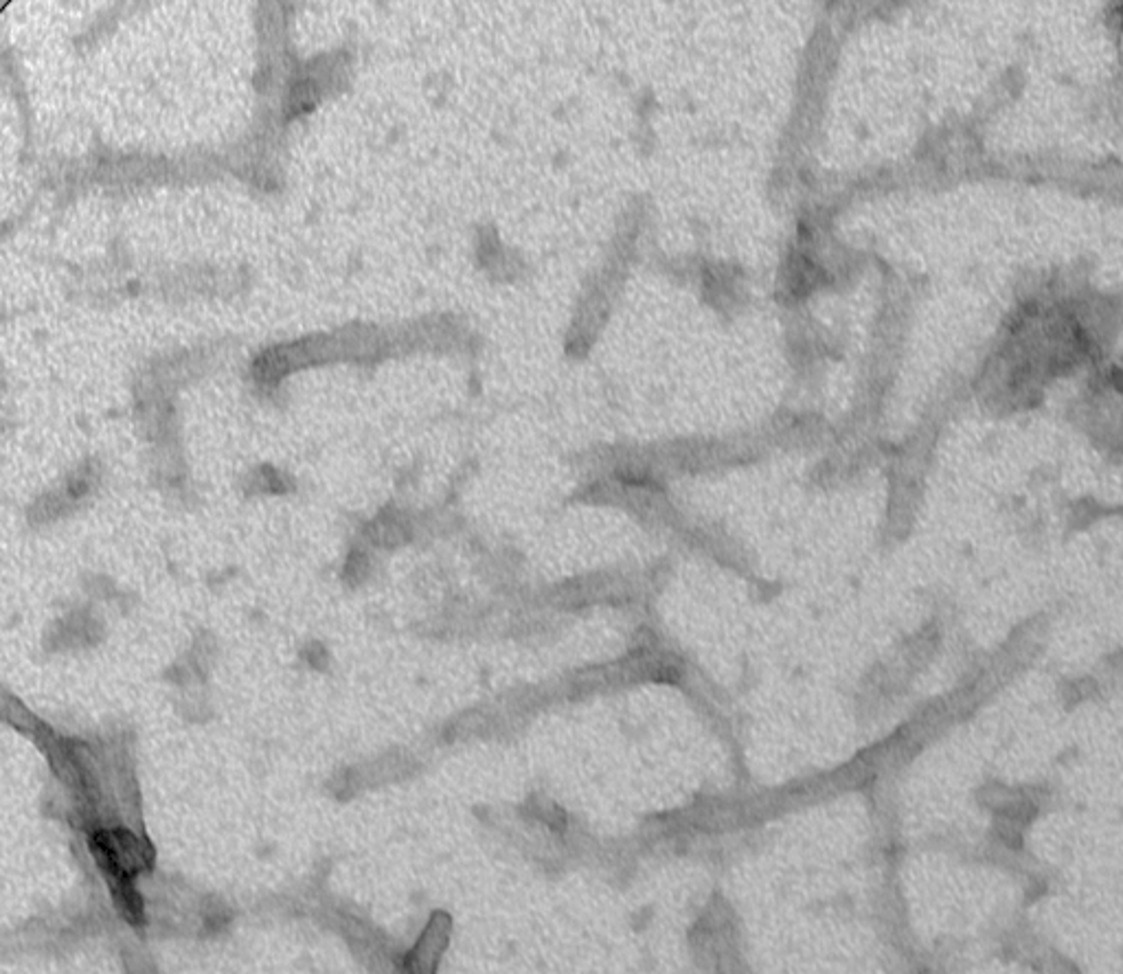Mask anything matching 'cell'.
I'll use <instances>...</instances> for the list:
<instances>
[{"mask_svg": "<svg viewBox=\"0 0 1123 974\" xmlns=\"http://www.w3.org/2000/svg\"><path fill=\"white\" fill-rule=\"evenodd\" d=\"M316 106V90L310 84H301L292 90L290 95V112L292 115H303Z\"/></svg>", "mask_w": 1123, "mask_h": 974, "instance_id": "6da1fadb", "label": "cell"}]
</instances>
